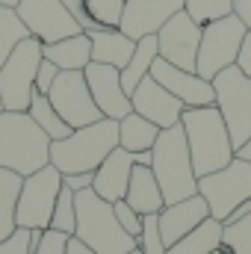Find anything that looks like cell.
<instances>
[{
    "label": "cell",
    "mask_w": 251,
    "mask_h": 254,
    "mask_svg": "<svg viewBox=\"0 0 251 254\" xmlns=\"http://www.w3.org/2000/svg\"><path fill=\"white\" fill-rule=\"evenodd\" d=\"M51 228L54 231H63L68 237H74L77 231V207H74V190H68L63 184L60 198H57V207H54V216H51Z\"/></svg>",
    "instance_id": "cell-31"
},
{
    "label": "cell",
    "mask_w": 251,
    "mask_h": 254,
    "mask_svg": "<svg viewBox=\"0 0 251 254\" xmlns=\"http://www.w3.org/2000/svg\"><path fill=\"white\" fill-rule=\"evenodd\" d=\"M27 113H30V119H33L36 125L51 136V142H60V139H65V136L71 133V127L63 122V116L54 110L51 98H48V95H42V92H36V95H33V101H30V110H27Z\"/></svg>",
    "instance_id": "cell-27"
},
{
    "label": "cell",
    "mask_w": 251,
    "mask_h": 254,
    "mask_svg": "<svg viewBox=\"0 0 251 254\" xmlns=\"http://www.w3.org/2000/svg\"><path fill=\"white\" fill-rule=\"evenodd\" d=\"M234 157H240V160H249V163H251V139L243 145V148H237V154H234Z\"/></svg>",
    "instance_id": "cell-45"
},
{
    "label": "cell",
    "mask_w": 251,
    "mask_h": 254,
    "mask_svg": "<svg viewBox=\"0 0 251 254\" xmlns=\"http://www.w3.org/2000/svg\"><path fill=\"white\" fill-rule=\"evenodd\" d=\"M116 148H119V122L101 119L95 125L71 130L60 142H51V166H57L63 175L95 172Z\"/></svg>",
    "instance_id": "cell-4"
},
{
    "label": "cell",
    "mask_w": 251,
    "mask_h": 254,
    "mask_svg": "<svg viewBox=\"0 0 251 254\" xmlns=\"http://www.w3.org/2000/svg\"><path fill=\"white\" fill-rule=\"evenodd\" d=\"M163 89H169L175 98L184 101V107H213L216 104V89H213V80H204L201 74L195 71H184L178 65L166 63L163 57H157L151 63L148 71Z\"/></svg>",
    "instance_id": "cell-14"
},
{
    "label": "cell",
    "mask_w": 251,
    "mask_h": 254,
    "mask_svg": "<svg viewBox=\"0 0 251 254\" xmlns=\"http://www.w3.org/2000/svg\"><path fill=\"white\" fill-rule=\"evenodd\" d=\"M92 39V63H104L113 65V68H125L136 51V42L122 33L119 27H107V30H92L89 33Z\"/></svg>",
    "instance_id": "cell-20"
},
{
    "label": "cell",
    "mask_w": 251,
    "mask_h": 254,
    "mask_svg": "<svg viewBox=\"0 0 251 254\" xmlns=\"http://www.w3.org/2000/svg\"><path fill=\"white\" fill-rule=\"evenodd\" d=\"M24 39H30V30L24 27V21L18 18V12L9 9V6H0V68H3V63L12 57V51Z\"/></svg>",
    "instance_id": "cell-28"
},
{
    "label": "cell",
    "mask_w": 251,
    "mask_h": 254,
    "mask_svg": "<svg viewBox=\"0 0 251 254\" xmlns=\"http://www.w3.org/2000/svg\"><path fill=\"white\" fill-rule=\"evenodd\" d=\"M222 249H225V254H251V216L234 222V225H225Z\"/></svg>",
    "instance_id": "cell-32"
},
{
    "label": "cell",
    "mask_w": 251,
    "mask_h": 254,
    "mask_svg": "<svg viewBox=\"0 0 251 254\" xmlns=\"http://www.w3.org/2000/svg\"><path fill=\"white\" fill-rule=\"evenodd\" d=\"M54 110L63 116V122L71 130L86 125H95L104 119V113L98 110L92 92H89V83H86V74L83 71H60L51 92H48Z\"/></svg>",
    "instance_id": "cell-11"
},
{
    "label": "cell",
    "mask_w": 251,
    "mask_h": 254,
    "mask_svg": "<svg viewBox=\"0 0 251 254\" xmlns=\"http://www.w3.org/2000/svg\"><path fill=\"white\" fill-rule=\"evenodd\" d=\"M42 48L45 45L30 36L12 51V57L0 68V98H3V107L9 113H27L30 110V101L36 95V74H39V65L45 60Z\"/></svg>",
    "instance_id": "cell-6"
},
{
    "label": "cell",
    "mask_w": 251,
    "mask_h": 254,
    "mask_svg": "<svg viewBox=\"0 0 251 254\" xmlns=\"http://www.w3.org/2000/svg\"><path fill=\"white\" fill-rule=\"evenodd\" d=\"M157 136H160V127L154 125V122H148V119H142L139 113H130V116H125L119 122V145L125 151H130V154L151 151L154 142H157Z\"/></svg>",
    "instance_id": "cell-24"
},
{
    "label": "cell",
    "mask_w": 251,
    "mask_h": 254,
    "mask_svg": "<svg viewBox=\"0 0 251 254\" xmlns=\"http://www.w3.org/2000/svg\"><path fill=\"white\" fill-rule=\"evenodd\" d=\"M15 12L24 21V27L30 30V36L39 39L42 45H54L68 36L83 33L80 21L68 12L63 0H21Z\"/></svg>",
    "instance_id": "cell-12"
},
{
    "label": "cell",
    "mask_w": 251,
    "mask_h": 254,
    "mask_svg": "<svg viewBox=\"0 0 251 254\" xmlns=\"http://www.w3.org/2000/svg\"><path fill=\"white\" fill-rule=\"evenodd\" d=\"M130 104H133V113H139L142 119L154 122L160 130H169V127L181 125V116H184V101L175 98L169 89H163L151 74L133 89L130 95Z\"/></svg>",
    "instance_id": "cell-16"
},
{
    "label": "cell",
    "mask_w": 251,
    "mask_h": 254,
    "mask_svg": "<svg viewBox=\"0 0 251 254\" xmlns=\"http://www.w3.org/2000/svg\"><path fill=\"white\" fill-rule=\"evenodd\" d=\"M57 74H60V68H57V65L51 63V60H42L39 74H36V92L48 95V92H51V86H54V80H57Z\"/></svg>",
    "instance_id": "cell-37"
},
{
    "label": "cell",
    "mask_w": 251,
    "mask_h": 254,
    "mask_svg": "<svg viewBox=\"0 0 251 254\" xmlns=\"http://www.w3.org/2000/svg\"><path fill=\"white\" fill-rule=\"evenodd\" d=\"M113 210H116L119 225L125 228L133 240H139V234H142V213H136V210H133V207L125 201V198H122V201H116V204H113Z\"/></svg>",
    "instance_id": "cell-34"
},
{
    "label": "cell",
    "mask_w": 251,
    "mask_h": 254,
    "mask_svg": "<svg viewBox=\"0 0 251 254\" xmlns=\"http://www.w3.org/2000/svg\"><path fill=\"white\" fill-rule=\"evenodd\" d=\"M160 57V45H157V36H145L136 42V51L130 57V63L122 68V86H125L127 95H133V89L148 77L151 63Z\"/></svg>",
    "instance_id": "cell-25"
},
{
    "label": "cell",
    "mask_w": 251,
    "mask_h": 254,
    "mask_svg": "<svg viewBox=\"0 0 251 254\" xmlns=\"http://www.w3.org/2000/svg\"><path fill=\"white\" fill-rule=\"evenodd\" d=\"M125 3L127 0H86V15L92 21V30L119 27L125 15Z\"/></svg>",
    "instance_id": "cell-29"
},
{
    "label": "cell",
    "mask_w": 251,
    "mask_h": 254,
    "mask_svg": "<svg viewBox=\"0 0 251 254\" xmlns=\"http://www.w3.org/2000/svg\"><path fill=\"white\" fill-rule=\"evenodd\" d=\"M51 163V136L30 119V113H0V169L21 178Z\"/></svg>",
    "instance_id": "cell-2"
},
{
    "label": "cell",
    "mask_w": 251,
    "mask_h": 254,
    "mask_svg": "<svg viewBox=\"0 0 251 254\" xmlns=\"http://www.w3.org/2000/svg\"><path fill=\"white\" fill-rule=\"evenodd\" d=\"M213 89L216 110L222 113L231 133V145L237 151L251 139V77H246L237 65H231L213 77Z\"/></svg>",
    "instance_id": "cell-7"
},
{
    "label": "cell",
    "mask_w": 251,
    "mask_h": 254,
    "mask_svg": "<svg viewBox=\"0 0 251 254\" xmlns=\"http://www.w3.org/2000/svg\"><path fill=\"white\" fill-rule=\"evenodd\" d=\"M234 15L243 18V24L251 30V0H234Z\"/></svg>",
    "instance_id": "cell-41"
},
{
    "label": "cell",
    "mask_w": 251,
    "mask_h": 254,
    "mask_svg": "<svg viewBox=\"0 0 251 254\" xmlns=\"http://www.w3.org/2000/svg\"><path fill=\"white\" fill-rule=\"evenodd\" d=\"M204 219H210V207H207L204 195H192L178 204H166L160 210V234H163L166 249L175 246L181 237H187L189 231H195Z\"/></svg>",
    "instance_id": "cell-18"
},
{
    "label": "cell",
    "mask_w": 251,
    "mask_h": 254,
    "mask_svg": "<svg viewBox=\"0 0 251 254\" xmlns=\"http://www.w3.org/2000/svg\"><path fill=\"white\" fill-rule=\"evenodd\" d=\"M181 125L187 133V145L192 154V166L195 175H213L219 169H225L234 160V145H231V133L222 119V113L213 107H187L181 116Z\"/></svg>",
    "instance_id": "cell-1"
},
{
    "label": "cell",
    "mask_w": 251,
    "mask_h": 254,
    "mask_svg": "<svg viewBox=\"0 0 251 254\" xmlns=\"http://www.w3.org/2000/svg\"><path fill=\"white\" fill-rule=\"evenodd\" d=\"M63 3L68 6V12L80 21L83 33H92V21H89V15H86V0H63Z\"/></svg>",
    "instance_id": "cell-39"
},
{
    "label": "cell",
    "mask_w": 251,
    "mask_h": 254,
    "mask_svg": "<svg viewBox=\"0 0 251 254\" xmlns=\"http://www.w3.org/2000/svg\"><path fill=\"white\" fill-rule=\"evenodd\" d=\"M0 254H30V228H15V234L0 243Z\"/></svg>",
    "instance_id": "cell-36"
},
{
    "label": "cell",
    "mask_w": 251,
    "mask_h": 254,
    "mask_svg": "<svg viewBox=\"0 0 251 254\" xmlns=\"http://www.w3.org/2000/svg\"><path fill=\"white\" fill-rule=\"evenodd\" d=\"M246 33H249V27L237 15H228V18H219V21L207 24L204 33H201V45H198L195 74H201L204 80H213L219 71L231 68L237 63V54H240V45H243Z\"/></svg>",
    "instance_id": "cell-10"
},
{
    "label": "cell",
    "mask_w": 251,
    "mask_h": 254,
    "mask_svg": "<svg viewBox=\"0 0 251 254\" xmlns=\"http://www.w3.org/2000/svg\"><path fill=\"white\" fill-rule=\"evenodd\" d=\"M18 3H21V0H0V6H9V9H15Z\"/></svg>",
    "instance_id": "cell-46"
},
{
    "label": "cell",
    "mask_w": 251,
    "mask_h": 254,
    "mask_svg": "<svg viewBox=\"0 0 251 254\" xmlns=\"http://www.w3.org/2000/svg\"><path fill=\"white\" fill-rule=\"evenodd\" d=\"M237 68L246 74V77H251V30L246 33V39H243V45H240V54H237Z\"/></svg>",
    "instance_id": "cell-40"
},
{
    "label": "cell",
    "mask_w": 251,
    "mask_h": 254,
    "mask_svg": "<svg viewBox=\"0 0 251 254\" xmlns=\"http://www.w3.org/2000/svg\"><path fill=\"white\" fill-rule=\"evenodd\" d=\"M63 190V172L57 166H45L33 175L24 178L21 195H18V207H15V225L18 228H39L48 231L51 228V216L57 207V198Z\"/></svg>",
    "instance_id": "cell-8"
},
{
    "label": "cell",
    "mask_w": 251,
    "mask_h": 254,
    "mask_svg": "<svg viewBox=\"0 0 251 254\" xmlns=\"http://www.w3.org/2000/svg\"><path fill=\"white\" fill-rule=\"evenodd\" d=\"M42 54L60 71H86V65L92 63V39H89V33H77L63 42L45 45Z\"/></svg>",
    "instance_id": "cell-22"
},
{
    "label": "cell",
    "mask_w": 251,
    "mask_h": 254,
    "mask_svg": "<svg viewBox=\"0 0 251 254\" xmlns=\"http://www.w3.org/2000/svg\"><path fill=\"white\" fill-rule=\"evenodd\" d=\"M222 231H225V225L210 216L195 231H189L187 237H181L175 246H169L166 254H210L222 246Z\"/></svg>",
    "instance_id": "cell-23"
},
{
    "label": "cell",
    "mask_w": 251,
    "mask_h": 254,
    "mask_svg": "<svg viewBox=\"0 0 251 254\" xmlns=\"http://www.w3.org/2000/svg\"><path fill=\"white\" fill-rule=\"evenodd\" d=\"M125 201L136 210V213H142V216H148V213H160V210L166 207L163 190H160V184H157L151 166H133Z\"/></svg>",
    "instance_id": "cell-21"
},
{
    "label": "cell",
    "mask_w": 251,
    "mask_h": 254,
    "mask_svg": "<svg viewBox=\"0 0 251 254\" xmlns=\"http://www.w3.org/2000/svg\"><path fill=\"white\" fill-rule=\"evenodd\" d=\"M63 184L74 192H83V190H92L95 184V172H74V175H63Z\"/></svg>",
    "instance_id": "cell-38"
},
{
    "label": "cell",
    "mask_w": 251,
    "mask_h": 254,
    "mask_svg": "<svg viewBox=\"0 0 251 254\" xmlns=\"http://www.w3.org/2000/svg\"><path fill=\"white\" fill-rule=\"evenodd\" d=\"M127 254H145V252H142V249H139V246H136V249H133V252H127Z\"/></svg>",
    "instance_id": "cell-47"
},
{
    "label": "cell",
    "mask_w": 251,
    "mask_h": 254,
    "mask_svg": "<svg viewBox=\"0 0 251 254\" xmlns=\"http://www.w3.org/2000/svg\"><path fill=\"white\" fill-rule=\"evenodd\" d=\"M136 246L145 254H166V243H163V234H160V213L142 216V234H139Z\"/></svg>",
    "instance_id": "cell-33"
},
{
    "label": "cell",
    "mask_w": 251,
    "mask_h": 254,
    "mask_svg": "<svg viewBox=\"0 0 251 254\" xmlns=\"http://www.w3.org/2000/svg\"><path fill=\"white\" fill-rule=\"evenodd\" d=\"M151 160H154L151 151H136L133 154V166H151Z\"/></svg>",
    "instance_id": "cell-44"
},
{
    "label": "cell",
    "mask_w": 251,
    "mask_h": 254,
    "mask_svg": "<svg viewBox=\"0 0 251 254\" xmlns=\"http://www.w3.org/2000/svg\"><path fill=\"white\" fill-rule=\"evenodd\" d=\"M184 9H187V15L195 24L207 27V24H213L219 18L234 15V0H187Z\"/></svg>",
    "instance_id": "cell-30"
},
{
    "label": "cell",
    "mask_w": 251,
    "mask_h": 254,
    "mask_svg": "<svg viewBox=\"0 0 251 254\" xmlns=\"http://www.w3.org/2000/svg\"><path fill=\"white\" fill-rule=\"evenodd\" d=\"M246 216H251V198H249V201H243V204H240V207H237L225 222H222V225H234V222H240V219H246Z\"/></svg>",
    "instance_id": "cell-42"
},
{
    "label": "cell",
    "mask_w": 251,
    "mask_h": 254,
    "mask_svg": "<svg viewBox=\"0 0 251 254\" xmlns=\"http://www.w3.org/2000/svg\"><path fill=\"white\" fill-rule=\"evenodd\" d=\"M65 254H98V252H92L86 243H80L77 237H68V249H65Z\"/></svg>",
    "instance_id": "cell-43"
},
{
    "label": "cell",
    "mask_w": 251,
    "mask_h": 254,
    "mask_svg": "<svg viewBox=\"0 0 251 254\" xmlns=\"http://www.w3.org/2000/svg\"><path fill=\"white\" fill-rule=\"evenodd\" d=\"M77 207V231L74 237L86 243L98 254H127L136 249V240L127 234L116 219V210L110 201H104L95 190L74 192Z\"/></svg>",
    "instance_id": "cell-5"
},
{
    "label": "cell",
    "mask_w": 251,
    "mask_h": 254,
    "mask_svg": "<svg viewBox=\"0 0 251 254\" xmlns=\"http://www.w3.org/2000/svg\"><path fill=\"white\" fill-rule=\"evenodd\" d=\"M210 254H225V249H222V246H219V249H216V252H210Z\"/></svg>",
    "instance_id": "cell-48"
},
{
    "label": "cell",
    "mask_w": 251,
    "mask_h": 254,
    "mask_svg": "<svg viewBox=\"0 0 251 254\" xmlns=\"http://www.w3.org/2000/svg\"><path fill=\"white\" fill-rule=\"evenodd\" d=\"M3 110H6V107H3V98H0V113H3Z\"/></svg>",
    "instance_id": "cell-49"
},
{
    "label": "cell",
    "mask_w": 251,
    "mask_h": 254,
    "mask_svg": "<svg viewBox=\"0 0 251 254\" xmlns=\"http://www.w3.org/2000/svg\"><path fill=\"white\" fill-rule=\"evenodd\" d=\"M184 3L187 0H127L119 30L127 33L133 42L145 36H157L160 27L184 9Z\"/></svg>",
    "instance_id": "cell-17"
},
{
    "label": "cell",
    "mask_w": 251,
    "mask_h": 254,
    "mask_svg": "<svg viewBox=\"0 0 251 254\" xmlns=\"http://www.w3.org/2000/svg\"><path fill=\"white\" fill-rule=\"evenodd\" d=\"M201 33L204 27L195 24L187 15V9H181L178 15H172L160 33H157V45H160V57L166 63L178 65L184 71H195L198 63V45H201Z\"/></svg>",
    "instance_id": "cell-13"
},
{
    "label": "cell",
    "mask_w": 251,
    "mask_h": 254,
    "mask_svg": "<svg viewBox=\"0 0 251 254\" xmlns=\"http://www.w3.org/2000/svg\"><path fill=\"white\" fill-rule=\"evenodd\" d=\"M21 184L24 178L18 172L0 169V243L6 237L15 234V207H18V195H21Z\"/></svg>",
    "instance_id": "cell-26"
},
{
    "label": "cell",
    "mask_w": 251,
    "mask_h": 254,
    "mask_svg": "<svg viewBox=\"0 0 251 254\" xmlns=\"http://www.w3.org/2000/svg\"><path fill=\"white\" fill-rule=\"evenodd\" d=\"M198 195H204L210 216L225 222L243 201L251 198V163L234 157L225 169L198 178Z\"/></svg>",
    "instance_id": "cell-9"
},
{
    "label": "cell",
    "mask_w": 251,
    "mask_h": 254,
    "mask_svg": "<svg viewBox=\"0 0 251 254\" xmlns=\"http://www.w3.org/2000/svg\"><path fill=\"white\" fill-rule=\"evenodd\" d=\"M83 74H86L89 92H92L98 110L104 113V119L122 122L125 116L133 113V104H130V95H127L125 86H122V71L119 68L104 65V63H89Z\"/></svg>",
    "instance_id": "cell-15"
},
{
    "label": "cell",
    "mask_w": 251,
    "mask_h": 254,
    "mask_svg": "<svg viewBox=\"0 0 251 254\" xmlns=\"http://www.w3.org/2000/svg\"><path fill=\"white\" fill-rule=\"evenodd\" d=\"M65 249H68V234L48 228V231L42 234V243H39L36 254H65Z\"/></svg>",
    "instance_id": "cell-35"
},
{
    "label": "cell",
    "mask_w": 251,
    "mask_h": 254,
    "mask_svg": "<svg viewBox=\"0 0 251 254\" xmlns=\"http://www.w3.org/2000/svg\"><path fill=\"white\" fill-rule=\"evenodd\" d=\"M130 172H133V154L119 145V148L95 169V184H92V190L98 192L104 201L116 204V201H122L127 195Z\"/></svg>",
    "instance_id": "cell-19"
},
{
    "label": "cell",
    "mask_w": 251,
    "mask_h": 254,
    "mask_svg": "<svg viewBox=\"0 0 251 254\" xmlns=\"http://www.w3.org/2000/svg\"><path fill=\"white\" fill-rule=\"evenodd\" d=\"M151 154H154L151 169H154V178L163 190L166 204H178L184 198L198 195V175H195V166H192L184 125L160 130Z\"/></svg>",
    "instance_id": "cell-3"
}]
</instances>
